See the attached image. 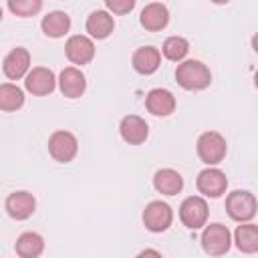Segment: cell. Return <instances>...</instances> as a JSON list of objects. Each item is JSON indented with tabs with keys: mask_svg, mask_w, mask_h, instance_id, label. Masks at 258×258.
<instances>
[{
	"mask_svg": "<svg viewBox=\"0 0 258 258\" xmlns=\"http://www.w3.org/2000/svg\"><path fill=\"white\" fill-rule=\"evenodd\" d=\"M236 246L246 254H254L258 250V228L254 224L238 226V230H236Z\"/></svg>",
	"mask_w": 258,
	"mask_h": 258,
	"instance_id": "cell-22",
	"label": "cell"
},
{
	"mask_svg": "<svg viewBox=\"0 0 258 258\" xmlns=\"http://www.w3.org/2000/svg\"><path fill=\"white\" fill-rule=\"evenodd\" d=\"M34 206H36V202H34L32 194H28V191H14L6 200V210L14 220L30 218L34 212Z\"/></svg>",
	"mask_w": 258,
	"mask_h": 258,
	"instance_id": "cell-15",
	"label": "cell"
},
{
	"mask_svg": "<svg viewBox=\"0 0 258 258\" xmlns=\"http://www.w3.org/2000/svg\"><path fill=\"white\" fill-rule=\"evenodd\" d=\"M141 24H143V28H147V30H161V28H165L167 26V22H169V12H167V8L163 6V4H159V2H151V4H147L143 10H141Z\"/></svg>",
	"mask_w": 258,
	"mask_h": 258,
	"instance_id": "cell-16",
	"label": "cell"
},
{
	"mask_svg": "<svg viewBox=\"0 0 258 258\" xmlns=\"http://www.w3.org/2000/svg\"><path fill=\"white\" fill-rule=\"evenodd\" d=\"M28 67H30V54H28V50L22 48V46L12 48V50L6 54L4 62H2L4 75H6L8 79H12V81L22 79V77L28 73Z\"/></svg>",
	"mask_w": 258,
	"mask_h": 258,
	"instance_id": "cell-8",
	"label": "cell"
},
{
	"mask_svg": "<svg viewBox=\"0 0 258 258\" xmlns=\"http://www.w3.org/2000/svg\"><path fill=\"white\" fill-rule=\"evenodd\" d=\"M202 246L212 256H222L230 248V232L224 224H210L202 234Z\"/></svg>",
	"mask_w": 258,
	"mask_h": 258,
	"instance_id": "cell-5",
	"label": "cell"
},
{
	"mask_svg": "<svg viewBox=\"0 0 258 258\" xmlns=\"http://www.w3.org/2000/svg\"><path fill=\"white\" fill-rule=\"evenodd\" d=\"M212 2H216V4H226L228 0H212Z\"/></svg>",
	"mask_w": 258,
	"mask_h": 258,
	"instance_id": "cell-27",
	"label": "cell"
},
{
	"mask_svg": "<svg viewBox=\"0 0 258 258\" xmlns=\"http://www.w3.org/2000/svg\"><path fill=\"white\" fill-rule=\"evenodd\" d=\"M179 220L189 230L202 228L206 224V220H208V204H206V200H202L198 196H191V198L183 200V204L179 206Z\"/></svg>",
	"mask_w": 258,
	"mask_h": 258,
	"instance_id": "cell-4",
	"label": "cell"
},
{
	"mask_svg": "<svg viewBox=\"0 0 258 258\" xmlns=\"http://www.w3.org/2000/svg\"><path fill=\"white\" fill-rule=\"evenodd\" d=\"M198 155L208 165L220 163L226 157V139L216 131H208V133L200 135V139H198Z\"/></svg>",
	"mask_w": 258,
	"mask_h": 258,
	"instance_id": "cell-2",
	"label": "cell"
},
{
	"mask_svg": "<svg viewBox=\"0 0 258 258\" xmlns=\"http://www.w3.org/2000/svg\"><path fill=\"white\" fill-rule=\"evenodd\" d=\"M44 250V240L36 232H24L16 240V254L22 258H36Z\"/></svg>",
	"mask_w": 258,
	"mask_h": 258,
	"instance_id": "cell-21",
	"label": "cell"
},
{
	"mask_svg": "<svg viewBox=\"0 0 258 258\" xmlns=\"http://www.w3.org/2000/svg\"><path fill=\"white\" fill-rule=\"evenodd\" d=\"M153 185L159 194H165V196H175L181 191L183 187V179L181 175L175 171V169H159L155 175H153Z\"/></svg>",
	"mask_w": 258,
	"mask_h": 258,
	"instance_id": "cell-18",
	"label": "cell"
},
{
	"mask_svg": "<svg viewBox=\"0 0 258 258\" xmlns=\"http://www.w3.org/2000/svg\"><path fill=\"white\" fill-rule=\"evenodd\" d=\"M58 85H60V91L64 97L69 99H77L85 93V87H87V81H85V75L75 69V67H67L60 77H58Z\"/></svg>",
	"mask_w": 258,
	"mask_h": 258,
	"instance_id": "cell-12",
	"label": "cell"
},
{
	"mask_svg": "<svg viewBox=\"0 0 258 258\" xmlns=\"http://www.w3.org/2000/svg\"><path fill=\"white\" fill-rule=\"evenodd\" d=\"M226 210L232 220L248 222L256 216V200L250 191H232L226 200Z\"/></svg>",
	"mask_w": 258,
	"mask_h": 258,
	"instance_id": "cell-3",
	"label": "cell"
},
{
	"mask_svg": "<svg viewBox=\"0 0 258 258\" xmlns=\"http://www.w3.org/2000/svg\"><path fill=\"white\" fill-rule=\"evenodd\" d=\"M64 52H67V56H69L71 62H75V64H87L95 56V44L91 42V38H87L83 34H77V36H71L67 40Z\"/></svg>",
	"mask_w": 258,
	"mask_h": 258,
	"instance_id": "cell-10",
	"label": "cell"
},
{
	"mask_svg": "<svg viewBox=\"0 0 258 258\" xmlns=\"http://www.w3.org/2000/svg\"><path fill=\"white\" fill-rule=\"evenodd\" d=\"M163 56L165 58H169V60H181L185 54H187V50H189V44H187V40L185 38H181V36H171V38H167L165 42H163Z\"/></svg>",
	"mask_w": 258,
	"mask_h": 258,
	"instance_id": "cell-24",
	"label": "cell"
},
{
	"mask_svg": "<svg viewBox=\"0 0 258 258\" xmlns=\"http://www.w3.org/2000/svg\"><path fill=\"white\" fill-rule=\"evenodd\" d=\"M0 20H2V8H0Z\"/></svg>",
	"mask_w": 258,
	"mask_h": 258,
	"instance_id": "cell-28",
	"label": "cell"
},
{
	"mask_svg": "<svg viewBox=\"0 0 258 258\" xmlns=\"http://www.w3.org/2000/svg\"><path fill=\"white\" fill-rule=\"evenodd\" d=\"M159 60H161V54H159L157 48H153V46H141L133 54V69L137 73H141V75H151V73L157 71Z\"/></svg>",
	"mask_w": 258,
	"mask_h": 258,
	"instance_id": "cell-17",
	"label": "cell"
},
{
	"mask_svg": "<svg viewBox=\"0 0 258 258\" xmlns=\"http://www.w3.org/2000/svg\"><path fill=\"white\" fill-rule=\"evenodd\" d=\"M105 4L113 14H127L133 10L135 0H105Z\"/></svg>",
	"mask_w": 258,
	"mask_h": 258,
	"instance_id": "cell-26",
	"label": "cell"
},
{
	"mask_svg": "<svg viewBox=\"0 0 258 258\" xmlns=\"http://www.w3.org/2000/svg\"><path fill=\"white\" fill-rule=\"evenodd\" d=\"M24 103V93L12 85V83H4L0 85V109L2 111H16L20 109Z\"/></svg>",
	"mask_w": 258,
	"mask_h": 258,
	"instance_id": "cell-23",
	"label": "cell"
},
{
	"mask_svg": "<svg viewBox=\"0 0 258 258\" xmlns=\"http://www.w3.org/2000/svg\"><path fill=\"white\" fill-rule=\"evenodd\" d=\"M54 75L50 69H44V67H36L32 69L28 75H26V89L32 93V95H48L52 93L54 89Z\"/></svg>",
	"mask_w": 258,
	"mask_h": 258,
	"instance_id": "cell-11",
	"label": "cell"
},
{
	"mask_svg": "<svg viewBox=\"0 0 258 258\" xmlns=\"http://www.w3.org/2000/svg\"><path fill=\"white\" fill-rule=\"evenodd\" d=\"M42 0H8V8L16 16H32L40 10Z\"/></svg>",
	"mask_w": 258,
	"mask_h": 258,
	"instance_id": "cell-25",
	"label": "cell"
},
{
	"mask_svg": "<svg viewBox=\"0 0 258 258\" xmlns=\"http://www.w3.org/2000/svg\"><path fill=\"white\" fill-rule=\"evenodd\" d=\"M173 220V212L163 202H151L143 212V224L151 232H163L169 228Z\"/></svg>",
	"mask_w": 258,
	"mask_h": 258,
	"instance_id": "cell-7",
	"label": "cell"
},
{
	"mask_svg": "<svg viewBox=\"0 0 258 258\" xmlns=\"http://www.w3.org/2000/svg\"><path fill=\"white\" fill-rule=\"evenodd\" d=\"M198 189L208 196V198H218L226 191V185H228V179L226 175L220 171V169H214V167H208L204 171H200L198 175Z\"/></svg>",
	"mask_w": 258,
	"mask_h": 258,
	"instance_id": "cell-9",
	"label": "cell"
},
{
	"mask_svg": "<svg viewBox=\"0 0 258 258\" xmlns=\"http://www.w3.org/2000/svg\"><path fill=\"white\" fill-rule=\"evenodd\" d=\"M113 26H115L113 16L103 10H97L87 18V32L93 38H107L113 32Z\"/></svg>",
	"mask_w": 258,
	"mask_h": 258,
	"instance_id": "cell-20",
	"label": "cell"
},
{
	"mask_svg": "<svg viewBox=\"0 0 258 258\" xmlns=\"http://www.w3.org/2000/svg\"><path fill=\"white\" fill-rule=\"evenodd\" d=\"M77 149H79L77 137L69 131H54L48 139V151L60 163H69L77 155Z\"/></svg>",
	"mask_w": 258,
	"mask_h": 258,
	"instance_id": "cell-6",
	"label": "cell"
},
{
	"mask_svg": "<svg viewBox=\"0 0 258 258\" xmlns=\"http://www.w3.org/2000/svg\"><path fill=\"white\" fill-rule=\"evenodd\" d=\"M40 28H42V32H44L46 36L58 38V36H62V34L69 32V28H71V18H69L67 12L56 10V12H50V14H46V16L42 18Z\"/></svg>",
	"mask_w": 258,
	"mask_h": 258,
	"instance_id": "cell-19",
	"label": "cell"
},
{
	"mask_svg": "<svg viewBox=\"0 0 258 258\" xmlns=\"http://www.w3.org/2000/svg\"><path fill=\"white\" fill-rule=\"evenodd\" d=\"M175 79L187 91H200V89H206L212 83L210 69L200 60H185V62L177 64Z\"/></svg>",
	"mask_w": 258,
	"mask_h": 258,
	"instance_id": "cell-1",
	"label": "cell"
},
{
	"mask_svg": "<svg viewBox=\"0 0 258 258\" xmlns=\"http://www.w3.org/2000/svg\"><path fill=\"white\" fill-rule=\"evenodd\" d=\"M119 131H121V137H123L127 143H131V145L143 143V141L147 139V133H149L147 123H145L141 117H137V115H127V117H123V121H121V125H119Z\"/></svg>",
	"mask_w": 258,
	"mask_h": 258,
	"instance_id": "cell-14",
	"label": "cell"
},
{
	"mask_svg": "<svg viewBox=\"0 0 258 258\" xmlns=\"http://www.w3.org/2000/svg\"><path fill=\"white\" fill-rule=\"evenodd\" d=\"M145 105H147V111L149 113L159 115V117H165V115L173 113V109H175V97L167 89H153V91L147 93Z\"/></svg>",
	"mask_w": 258,
	"mask_h": 258,
	"instance_id": "cell-13",
	"label": "cell"
}]
</instances>
